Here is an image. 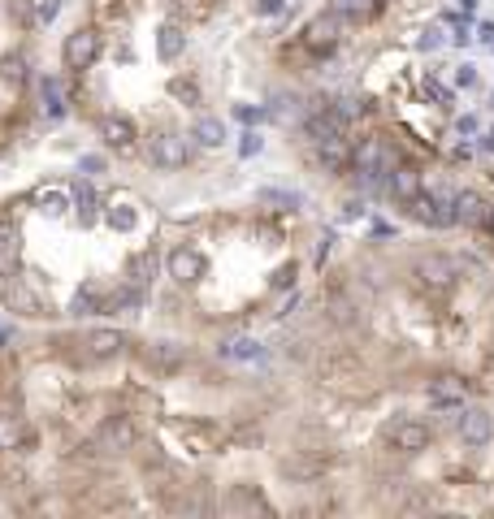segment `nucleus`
<instances>
[{"instance_id":"obj_32","label":"nucleus","mask_w":494,"mask_h":519,"mask_svg":"<svg viewBox=\"0 0 494 519\" xmlns=\"http://www.w3.org/2000/svg\"><path fill=\"white\" fill-rule=\"evenodd\" d=\"M456 4H460L464 13H473V9H477V0H456Z\"/></svg>"},{"instance_id":"obj_19","label":"nucleus","mask_w":494,"mask_h":519,"mask_svg":"<svg viewBox=\"0 0 494 519\" xmlns=\"http://www.w3.org/2000/svg\"><path fill=\"white\" fill-rule=\"evenodd\" d=\"M196 139L204 143V148H222V143H226V126H222L217 117H199V122H196Z\"/></svg>"},{"instance_id":"obj_30","label":"nucleus","mask_w":494,"mask_h":519,"mask_svg":"<svg viewBox=\"0 0 494 519\" xmlns=\"http://www.w3.org/2000/svg\"><path fill=\"white\" fill-rule=\"evenodd\" d=\"M477 130V117H460V134H473Z\"/></svg>"},{"instance_id":"obj_27","label":"nucleus","mask_w":494,"mask_h":519,"mask_svg":"<svg viewBox=\"0 0 494 519\" xmlns=\"http://www.w3.org/2000/svg\"><path fill=\"white\" fill-rule=\"evenodd\" d=\"M169 92H174L178 100H187V104H196V87H191V83H174Z\"/></svg>"},{"instance_id":"obj_25","label":"nucleus","mask_w":494,"mask_h":519,"mask_svg":"<svg viewBox=\"0 0 494 519\" xmlns=\"http://www.w3.org/2000/svg\"><path fill=\"white\" fill-rule=\"evenodd\" d=\"M109 221H113L117 229H131L134 226V212H126V204H117V208L109 212Z\"/></svg>"},{"instance_id":"obj_10","label":"nucleus","mask_w":494,"mask_h":519,"mask_svg":"<svg viewBox=\"0 0 494 519\" xmlns=\"http://www.w3.org/2000/svg\"><path fill=\"white\" fill-rule=\"evenodd\" d=\"M100 139H104L113 152H126L134 143V122L122 117V113H104V117H100Z\"/></svg>"},{"instance_id":"obj_2","label":"nucleus","mask_w":494,"mask_h":519,"mask_svg":"<svg viewBox=\"0 0 494 519\" xmlns=\"http://www.w3.org/2000/svg\"><path fill=\"white\" fill-rule=\"evenodd\" d=\"M148 161L157 164V169H182V164L191 161V148H187V139H182V134H174V130H157V134L148 139Z\"/></svg>"},{"instance_id":"obj_6","label":"nucleus","mask_w":494,"mask_h":519,"mask_svg":"<svg viewBox=\"0 0 494 519\" xmlns=\"http://www.w3.org/2000/svg\"><path fill=\"white\" fill-rule=\"evenodd\" d=\"M456 217H460V226H468V229H490L494 226V208L477 191L456 195Z\"/></svg>"},{"instance_id":"obj_33","label":"nucleus","mask_w":494,"mask_h":519,"mask_svg":"<svg viewBox=\"0 0 494 519\" xmlns=\"http://www.w3.org/2000/svg\"><path fill=\"white\" fill-rule=\"evenodd\" d=\"M482 39H486V44H494V27H482Z\"/></svg>"},{"instance_id":"obj_8","label":"nucleus","mask_w":494,"mask_h":519,"mask_svg":"<svg viewBox=\"0 0 494 519\" xmlns=\"http://www.w3.org/2000/svg\"><path fill=\"white\" fill-rule=\"evenodd\" d=\"M22 268V243H18V229L9 221H0V282H13Z\"/></svg>"},{"instance_id":"obj_20","label":"nucleus","mask_w":494,"mask_h":519,"mask_svg":"<svg viewBox=\"0 0 494 519\" xmlns=\"http://www.w3.org/2000/svg\"><path fill=\"white\" fill-rule=\"evenodd\" d=\"M182 31L178 27H161V35H157V52H161L165 61H174V57H182Z\"/></svg>"},{"instance_id":"obj_11","label":"nucleus","mask_w":494,"mask_h":519,"mask_svg":"<svg viewBox=\"0 0 494 519\" xmlns=\"http://www.w3.org/2000/svg\"><path fill=\"white\" fill-rule=\"evenodd\" d=\"M417 277L425 286H433V291H447L456 282V264L447 256H425V260H417Z\"/></svg>"},{"instance_id":"obj_7","label":"nucleus","mask_w":494,"mask_h":519,"mask_svg":"<svg viewBox=\"0 0 494 519\" xmlns=\"http://www.w3.org/2000/svg\"><path fill=\"white\" fill-rule=\"evenodd\" d=\"M386 442L403 454H421L429 446V428L421 420H395L386 428Z\"/></svg>"},{"instance_id":"obj_17","label":"nucleus","mask_w":494,"mask_h":519,"mask_svg":"<svg viewBox=\"0 0 494 519\" xmlns=\"http://www.w3.org/2000/svg\"><path fill=\"white\" fill-rule=\"evenodd\" d=\"M148 359H152L157 368H165V372H174V368H182V347H178V342H152V347H148Z\"/></svg>"},{"instance_id":"obj_1","label":"nucleus","mask_w":494,"mask_h":519,"mask_svg":"<svg viewBox=\"0 0 494 519\" xmlns=\"http://www.w3.org/2000/svg\"><path fill=\"white\" fill-rule=\"evenodd\" d=\"M412 217L417 221H425V226L433 229H442V226H456L460 217H456V195H447V191H421L417 199H412Z\"/></svg>"},{"instance_id":"obj_24","label":"nucleus","mask_w":494,"mask_h":519,"mask_svg":"<svg viewBox=\"0 0 494 519\" xmlns=\"http://www.w3.org/2000/svg\"><path fill=\"white\" fill-rule=\"evenodd\" d=\"M39 204H44V212H61V208H66V195L61 191H39Z\"/></svg>"},{"instance_id":"obj_4","label":"nucleus","mask_w":494,"mask_h":519,"mask_svg":"<svg viewBox=\"0 0 494 519\" xmlns=\"http://www.w3.org/2000/svg\"><path fill=\"white\" fill-rule=\"evenodd\" d=\"M338 39H343V18L334 9L304 27V48L308 52H329V48H338Z\"/></svg>"},{"instance_id":"obj_14","label":"nucleus","mask_w":494,"mask_h":519,"mask_svg":"<svg viewBox=\"0 0 494 519\" xmlns=\"http://www.w3.org/2000/svg\"><path fill=\"white\" fill-rule=\"evenodd\" d=\"M100 442L109 446V451H131L134 446V424L131 420H109L100 428Z\"/></svg>"},{"instance_id":"obj_5","label":"nucleus","mask_w":494,"mask_h":519,"mask_svg":"<svg viewBox=\"0 0 494 519\" xmlns=\"http://www.w3.org/2000/svg\"><path fill=\"white\" fill-rule=\"evenodd\" d=\"M165 273H169L178 286H196L199 277H204V256L191 252V247H174V252L165 256Z\"/></svg>"},{"instance_id":"obj_13","label":"nucleus","mask_w":494,"mask_h":519,"mask_svg":"<svg viewBox=\"0 0 494 519\" xmlns=\"http://www.w3.org/2000/svg\"><path fill=\"white\" fill-rule=\"evenodd\" d=\"M83 347H87V355L92 359H113L122 347H126V338H122L117 329H92V333L83 338Z\"/></svg>"},{"instance_id":"obj_23","label":"nucleus","mask_w":494,"mask_h":519,"mask_svg":"<svg viewBox=\"0 0 494 519\" xmlns=\"http://www.w3.org/2000/svg\"><path fill=\"white\" fill-rule=\"evenodd\" d=\"M44 100H48V113H61V87H57V78H44Z\"/></svg>"},{"instance_id":"obj_26","label":"nucleus","mask_w":494,"mask_h":519,"mask_svg":"<svg viewBox=\"0 0 494 519\" xmlns=\"http://www.w3.org/2000/svg\"><path fill=\"white\" fill-rule=\"evenodd\" d=\"M456 83H460V87H477V69H473V65H460V69H456Z\"/></svg>"},{"instance_id":"obj_31","label":"nucleus","mask_w":494,"mask_h":519,"mask_svg":"<svg viewBox=\"0 0 494 519\" xmlns=\"http://www.w3.org/2000/svg\"><path fill=\"white\" fill-rule=\"evenodd\" d=\"M482 148H486V152H494V130H486V134H482Z\"/></svg>"},{"instance_id":"obj_3","label":"nucleus","mask_w":494,"mask_h":519,"mask_svg":"<svg viewBox=\"0 0 494 519\" xmlns=\"http://www.w3.org/2000/svg\"><path fill=\"white\" fill-rule=\"evenodd\" d=\"M61 61L66 69H87L100 61V35L92 27H78L74 35H66V48H61Z\"/></svg>"},{"instance_id":"obj_34","label":"nucleus","mask_w":494,"mask_h":519,"mask_svg":"<svg viewBox=\"0 0 494 519\" xmlns=\"http://www.w3.org/2000/svg\"><path fill=\"white\" fill-rule=\"evenodd\" d=\"M490 104H494V96H490Z\"/></svg>"},{"instance_id":"obj_12","label":"nucleus","mask_w":494,"mask_h":519,"mask_svg":"<svg viewBox=\"0 0 494 519\" xmlns=\"http://www.w3.org/2000/svg\"><path fill=\"white\" fill-rule=\"evenodd\" d=\"M386 191L395 195L399 204H412V199L421 195V173H417L412 164H395L391 178H386Z\"/></svg>"},{"instance_id":"obj_18","label":"nucleus","mask_w":494,"mask_h":519,"mask_svg":"<svg viewBox=\"0 0 494 519\" xmlns=\"http://www.w3.org/2000/svg\"><path fill=\"white\" fill-rule=\"evenodd\" d=\"M27 442V424L18 416H0V451H18Z\"/></svg>"},{"instance_id":"obj_29","label":"nucleus","mask_w":494,"mask_h":519,"mask_svg":"<svg viewBox=\"0 0 494 519\" xmlns=\"http://www.w3.org/2000/svg\"><path fill=\"white\" fill-rule=\"evenodd\" d=\"M438 44H442V31H438V27H429V31L421 35V48H438Z\"/></svg>"},{"instance_id":"obj_9","label":"nucleus","mask_w":494,"mask_h":519,"mask_svg":"<svg viewBox=\"0 0 494 519\" xmlns=\"http://www.w3.org/2000/svg\"><path fill=\"white\" fill-rule=\"evenodd\" d=\"M460 437H464V446H486L494 437V420H490V411H482V407H468L460 416Z\"/></svg>"},{"instance_id":"obj_21","label":"nucleus","mask_w":494,"mask_h":519,"mask_svg":"<svg viewBox=\"0 0 494 519\" xmlns=\"http://www.w3.org/2000/svg\"><path fill=\"white\" fill-rule=\"evenodd\" d=\"M222 355H231V359H256V355H261V342H256V338H231V342L222 347Z\"/></svg>"},{"instance_id":"obj_22","label":"nucleus","mask_w":494,"mask_h":519,"mask_svg":"<svg viewBox=\"0 0 494 519\" xmlns=\"http://www.w3.org/2000/svg\"><path fill=\"white\" fill-rule=\"evenodd\" d=\"M4 303H9V307H13V312H39V307H44V303H39V299H35V294L18 291V286H9V291H4Z\"/></svg>"},{"instance_id":"obj_16","label":"nucleus","mask_w":494,"mask_h":519,"mask_svg":"<svg viewBox=\"0 0 494 519\" xmlns=\"http://www.w3.org/2000/svg\"><path fill=\"white\" fill-rule=\"evenodd\" d=\"M429 398H433V407H460L464 386L456 381V377H442V381H433V386H429Z\"/></svg>"},{"instance_id":"obj_28","label":"nucleus","mask_w":494,"mask_h":519,"mask_svg":"<svg viewBox=\"0 0 494 519\" xmlns=\"http://www.w3.org/2000/svg\"><path fill=\"white\" fill-rule=\"evenodd\" d=\"M282 9H287V0H261V4H256V13H264V18H269V13H282Z\"/></svg>"},{"instance_id":"obj_15","label":"nucleus","mask_w":494,"mask_h":519,"mask_svg":"<svg viewBox=\"0 0 494 519\" xmlns=\"http://www.w3.org/2000/svg\"><path fill=\"white\" fill-rule=\"evenodd\" d=\"M329 9L343 18V22H368L377 13V0H329Z\"/></svg>"}]
</instances>
